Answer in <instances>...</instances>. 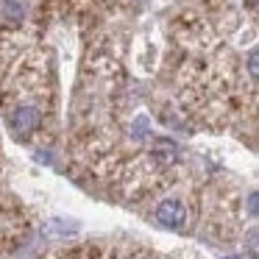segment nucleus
I'll list each match as a JSON object with an SVG mask.
<instances>
[{"mask_svg": "<svg viewBox=\"0 0 259 259\" xmlns=\"http://www.w3.org/2000/svg\"><path fill=\"white\" fill-rule=\"evenodd\" d=\"M9 125H12V131L17 137H28L42 125V114H39V109H34V106H20L17 112L12 114Z\"/></svg>", "mask_w": 259, "mask_h": 259, "instance_id": "nucleus-1", "label": "nucleus"}, {"mask_svg": "<svg viewBox=\"0 0 259 259\" xmlns=\"http://www.w3.org/2000/svg\"><path fill=\"white\" fill-rule=\"evenodd\" d=\"M156 220L162 226H167V229H181L184 226V220H187V212H184V203L181 201H162L159 203V209H156Z\"/></svg>", "mask_w": 259, "mask_h": 259, "instance_id": "nucleus-2", "label": "nucleus"}]
</instances>
